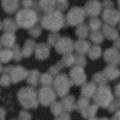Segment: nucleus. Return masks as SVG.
I'll use <instances>...</instances> for the list:
<instances>
[{"instance_id":"nucleus-44","label":"nucleus","mask_w":120,"mask_h":120,"mask_svg":"<svg viewBox=\"0 0 120 120\" xmlns=\"http://www.w3.org/2000/svg\"><path fill=\"white\" fill-rule=\"evenodd\" d=\"M19 118L21 119H31V114H30L28 111H22L21 114H19Z\"/></svg>"},{"instance_id":"nucleus-22","label":"nucleus","mask_w":120,"mask_h":120,"mask_svg":"<svg viewBox=\"0 0 120 120\" xmlns=\"http://www.w3.org/2000/svg\"><path fill=\"white\" fill-rule=\"evenodd\" d=\"M1 4H3V7L5 8L6 12L12 13V12H15L16 10L18 8L19 1H18V0H3Z\"/></svg>"},{"instance_id":"nucleus-36","label":"nucleus","mask_w":120,"mask_h":120,"mask_svg":"<svg viewBox=\"0 0 120 120\" xmlns=\"http://www.w3.org/2000/svg\"><path fill=\"white\" fill-rule=\"evenodd\" d=\"M107 108H108V111L111 112V113H115L118 109H120V98H118V97L115 100L113 98L112 102L109 103V106Z\"/></svg>"},{"instance_id":"nucleus-9","label":"nucleus","mask_w":120,"mask_h":120,"mask_svg":"<svg viewBox=\"0 0 120 120\" xmlns=\"http://www.w3.org/2000/svg\"><path fill=\"white\" fill-rule=\"evenodd\" d=\"M54 47H55L58 53L66 55V54L72 53V51L75 49V43L72 42V40L68 38V37H59V40L56 41Z\"/></svg>"},{"instance_id":"nucleus-23","label":"nucleus","mask_w":120,"mask_h":120,"mask_svg":"<svg viewBox=\"0 0 120 120\" xmlns=\"http://www.w3.org/2000/svg\"><path fill=\"white\" fill-rule=\"evenodd\" d=\"M97 108H98V106L96 103H89V106L85 108V111L82 113L83 118H85V119H93V118H95V115L97 113Z\"/></svg>"},{"instance_id":"nucleus-2","label":"nucleus","mask_w":120,"mask_h":120,"mask_svg":"<svg viewBox=\"0 0 120 120\" xmlns=\"http://www.w3.org/2000/svg\"><path fill=\"white\" fill-rule=\"evenodd\" d=\"M94 101L98 107L102 108H107L109 106V103L112 102L113 100V93L111 88L108 85H98L96 89V93L94 94Z\"/></svg>"},{"instance_id":"nucleus-24","label":"nucleus","mask_w":120,"mask_h":120,"mask_svg":"<svg viewBox=\"0 0 120 120\" xmlns=\"http://www.w3.org/2000/svg\"><path fill=\"white\" fill-rule=\"evenodd\" d=\"M86 54H88L89 59L96 60V59H98L100 56L102 55V49H101V47H100L98 45H95V46H91L89 48V52Z\"/></svg>"},{"instance_id":"nucleus-43","label":"nucleus","mask_w":120,"mask_h":120,"mask_svg":"<svg viewBox=\"0 0 120 120\" xmlns=\"http://www.w3.org/2000/svg\"><path fill=\"white\" fill-rule=\"evenodd\" d=\"M58 40H59V36H58L56 34L49 35V36H48V43H49V46H55V43H56Z\"/></svg>"},{"instance_id":"nucleus-41","label":"nucleus","mask_w":120,"mask_h":120,"mask_svg":"<svg viewBox=\"0 0 120 120\" xmlns=\"http://www.w3.org/2000/svg\"><path fill=\"white\" fill-rule=\"evenodd\" d=\"M100 28H101V22L97 18H93L89 23V29H91L93 31H98Z\"/></svg>"},{"instance_id":"nucleus-39","label":"nucleus","mask_w":120,"mask_h":120,"mask_svg":"<svg viewBox=\"0 0 120 120\" xmlns=\"http://www.w3.org/2000/svg\"><path fill=\"white\" fill-rule=\"evenodd\" d=\"M75 65H78V66L84 67V66L86 65V58H85L83 54L75 55Z\"/></svg>"},{"instance_id":"nucleus-27","label":"nucleus","mask_w":120,"mask_h":120,"mask_svg":"<svg viewBox=\"0 0 120 120\" xmlns=\"http://www.w3.org/2000/svg\"><path fill=\"white\" fill-rule=\"evenodd\" d=\"M114 16L115 17H119V13L118 12H115V11H106L105 13H103V19L107 22V23H109V24H115V23H118V21L119 19L118 18H114Z\"/></svg>"},{"instance_id":"nucleus-10","label":"nucleus","mask_w":120,"mask_h":120,"mask_svg":"<svg viewBox=\"0 0 120 120\" xmlns=\"http://www.w3.org/2000/svg\"><path fill=\"white\" fill-rule=\"evenodd\" d=\"M83 19H84V11L79 7L72 8L67 15V22L71 25H77L79 23H82Z\"/></svg>"},{"instance_id":"nucleus-47","label":"nucleus","mask_w":120,"mask_h":120,"mask_svg":"<svg viewBox=\"0 0 120 120\" xmlns=\"http://www.w3.org/2000/svg\"><path fill=\"white\" fill-rule=\"evenodd\" d=\"M5 113H6L5 109L0 107V119H4V118H5Z\"/></svg>"},{"instance_id":"nucleus-12","label":"nucleus","mask_w":120,"mask_h":120,"mask_svg":"<svg viewBox=\"0 0 120 120\" xmlns=\"http://www.w3.org/2000/svg\"><path fill=\"white\" fill-rule=\"evenodd\" d=\"M96 89H97V84L94 81L89 82V83H84L82 85V89H81V94H82L83 97L90 98V97H93L94 94L96 93Z\"/></svg>"},{"instance_id":"nucleus-28","label":"nucleus","mask_w":120,"mask_h":120,"mask_svg":"<svg viewBox=\"0 0 120 120\" xmlns=\"http://www.w3.org/2000/svg\"><path fill=\"white\" fill-rule=\"evenodd\" d=\"M103 33L105 35L109 38V40H116L119 37V34H118V30H115L113 26L111 25H105L103 26Z\"/></svg>"},{"instance_id":"nucleus-50","label":"nucleus","mask_w":120,"mask_h":120,"mask_svg":"<svg viewBox=\"0 0 120 120\" xmlns=\"http://www.w3.org/2000/svg\"><path fill=\"white\" fill-rule=\"evenodd\" d=\"M0 47H1V40H0Z\"/></svg>"},{"instance_id":"nucleus-18","label":"nucleus","mask_w":120,"mask_h":120,"mask_svg":"<svg viewBox=\"0 0 120 120\" xmlns=\"http://www.w3.org/2000/svg\"><path fill=\"white\" fill-rule=\"evenodd\" d=\"M40 76H41V73H40L37 70H31V71H29L28 77H26L28 84L31 85V86H36L37 84H40Z\"/></svg>"},{"instance_id":"nucleus-16","label":"nucleus","mask_w":120,"mask_h":120,"mask_svg":"<svg viewBox=\"0 0 120 120\" xmlns=\"http://www.w3.org/2000/svg\"><path fill=\"white\" fill-rule=\"evenodd\" d=\"M61 103H63V107H64V112L71 113L73 109H75V103H76V101H75V97H73V96L66 95V96H64Z\"/></svg>"},{"instance_id":"nucleus-21","label":"nucleus","mask_w":120,"mask_h":120,"mask_svg":"<svg viewBox=\"0 0 120 120\" xmlns=\"http://www.w3.org/2000/svg\"><path fill=\"white\" fill-rule=\"evenodd\" d=\"M35 48H36V43H35V41H33V40H28V41L25 42V45H24V47L22 48L23 55H24L25 58L31 56V54L35 53Z\"/></svg>"},{"instance_id":"nucleus-48","label":"nucleus","mask_w":120,"mask_h":120,"mask_svg":"<svg viewBox=\"0 0 120 120\" xmlns=\"http://www.w3.org/2000/svg\"><path fill=\"white\" fill-rule=\"evenodd\" d=\"M114 119H120V109H118V111L114 113V116H113Z\"/></svg>"},{"instance_id":"nucleus-1","label":"nucleus","mask_w":120,"mask_h":120,"mask_svg":"<svg viewBox=\"0 0 120 120\" xmlns=\"http://www.w3.org/2000/svg\"><path fill=\"white\" fill-rule=\"evenodd\" d=\"M18 100L25 109L30 108H37L38 106V96L34 86L29 85L25 88H22L18 91Z\"/></svg>"},{"instance_id":"nucleus-20","label":"nucleus","mask_w":120,"mask_h":120,"mask_svg":"<svg viewBox=\"0 0 120 120\" xmlns=\"http://www.w3.org/2000/svg\"><path fill=\"white\" fill-rule=\"evenodd\" d=\"M13 59V52L11 48H0V61L7 64Z\"/></svg>"},{"instance_id":"nucleus-15","label":"nucleus","mask_w":120,"mask_h":120,"mask_svg":"<svg viewBox=\"0 0 120 120\" xmlns=\"http://www.w3.org/2000/svg\"><path fill=\"white\" fill-rule=\"evenodd\" d=\"M1 40V46L5 48H12L16 43V36L13 35V33H6L3 35V37L0 38Z\"/></svg>"},{"instance_id":"nucleus-11","label":"nucleus","mask_w":120,"mask_h":120,"mask_svg":"<svg viewBox=\"0 0 120 120\" xmlns=\"http://www.w3.org/2000/svg\"><path fill=\"white\" fill-rule=\"evenodd\" d=\"M105 56V60L108 65H118L119 64V56H120V53L118 51V48L113 47V48H109L103 54Z\"/></svg>"},{"instance_id":"nucleus-30","label":"nucleus","mask_w":120,"mask_h":120,"mask_svg":"<svg viewBox=\"0 0 120 120\" xmlns=\"http://www.w3.org/2000/svg\"><path fill=\"white\" fill-rule=\"evenodd\" d=\"M51 112H52L55 116L60 115V114H61V113L64 112L63 103H61V102H56V101H54V102L51 105Z\"/></svg>"},{"instance_id":"nucleus-29","label":"nucleus","mask_w":120,"mask_h":120,"mask_svg":"<svg viewBox=\"0 0 120 120\" xmlns=\"http://www.w3.org/2000/svg\"><path fill=\"white\" fill-rule=\"evenodd\" d=\"M93 81H94L97 85H105V84L108 82V78L106 77L105 72H97V73L94 75Z\"/></svg>"},{"instance_id":"nucleus-3","label":"nucleus","mask_w":120,"mask_h":120,"mask_svg":"<svg viewBox=\"0 0 120 120\" xmlns=\"http://www.w3.org/2000/svg\"><path fill=\"white\" fill-rule=\"evenodd\" d=\"M72 81L71 78L68 77V75L66 73H61V75H56L55 78H54V82H53V85H54V91L56 94V96H66L70 91V89L72 86Z\"/></svg>"},{"instance_id":"nucleus-51","label":"nucleus","mask_w":120,"mask_h":120,"mask_svg":"<svg viewBox=\"0 0 120 120\" xmlns=\"http://www.w3.org/2000/svg\"><path fill=\"white\" fill-rule=\"evenodd\" d=\"M119 64H120V56H119Z\"/></svg>"},{"instance_id":"nucleus-49","label":"nucleus","mask_w":120,"mask_h":120,"mask_svg":"<svg viewBox=\"0 0 120 120\" xmlns=\"http://www.w3.org/2000/svg\"><path fill=\"white\" fill-rule=\"evenodd\" d=\"M3 63L0 61V73H3V71H4V68H3V65H1Z\"/></svg>"},{"instance_id":"nucleus-19","label":"nucleus","mask_w":120,"mask_h":120,"mask_svg":"<svg viewBox=\"0 0 120 120\" xmlns=\"http://www.w3.org/2000/svg\"><path fill=\"white\" fill-rule=\"evenodd\" d=\"M85 10L89 16H97L100 13V11H101V5L97 1H90L86 4Z\"/></svg>"},{"instance_id":"nucleus-42","label":"nucleus","mask_w":120,"mask_h":120,"mask_svg":"<svg viewBox=\"0 0 120 120\" xmlns=\"http://www.w3.org/2000/svg\"><path fill=\"white\" fill-rule=\"evenodd\" d=\"M30 35L33 37H38L41 35V26H33L30 30Z\"/></svg>"},{"instance_id":"nucleus-38","label":"nucleus","mask_w":120,"mask_h":120,"mask_svg":"<svg viewBox=\"0 0 120 120\" xmlns=\"http://www.w3.org/2000/svg\"><path fill=\"white\" fill-rule=\"evenodd\" d=\"M11 83H12V81H11V77H10L8 73L4 72V73L0 75V85H3V86H8Z\"/></svg>"},{"instance_id":"nucleus-14","label":"nucleus","mask_w":120,"mask_h":120,"mask_svg":"<svg viewBox=\"0 0 120 120\" xmlns=\"http://www.w3.org/2000/svg\"><path fill=\"white\" fill-rule=\"evenodd\" d=\"M103 72L108 78V81H114V79L120 77V70L118 68L116 65H107L106 68L103 70Z\"/></svg>"},{"instance_id":"nucleus-52","label":"nucleus","mask_w":120,"mask_h":120,"mask_svg":"<svg viewBox=\"0 0 120 120\" xmlns=\"http://www.w3.org/2000/svg\"><path fill=\"white\" fill-rule=\"evenodd\" d=\"M59 1H64V0H59Z\"/></svg>"},{"instance_id":"nucleus-6","label":"nucleus","mask_w":120,"mask_h":120,"mask_svg":"<svg viewBox=\"0 0 120 120\" xmlns=\"http://www.w3.org/2000/svg\"><path fill=\"white\" fill-rule=\"evenodd\" d=\"M4 72L10 75L12 83H18V82L23 81V79H26L28 73H29L28 70L25 67L21 66V65H17V66L10 65V66H6L4 68Z\"/></svg>"},{"instance_id":"nucleus-37","label":"nucleus","mask_w":120,"mask_h":120,"mask_svg":"<svg viewBox=\"0 0 120 120\" xmlns=\"http://www.w3.org/2000/svg\"><path fill=\"white\" fill-rule=\"evenodd\" d=\"M89 37H90V40H91L95 45H100V43L103 41V34L98 33V31H94Z\"/></svg>"},{"instance_id":"nucleus-35","label":"nucleus","mask_w":120,"mask_h":120,"mask_svg":"<svg viewBox=\"0 0 120 120\" xmlns=\"http://www.w3.org/2000/svg\"><path fill=\"white\" fill-rule=\"evenodd\" d=\"M76 34H77L78 37H81V38L88 37L89 36V25H82V26H79L77 29Z\"/></svg>"},{"instance_id":"nucleus-25","label":"nucleus","mask_w":120,"mask_h":120,"mask_svg":"<svg viewBox=\"0 0 120 120\" xmlns=\"http://www.w3.org/2000/svg\"><path fill=\"white\" fill-rule=\"evenodd\" d=\"M53 82H54V78H53V75L51 72L42 73L40 76V84L42 86H52Z\"/></svg>"},{"instance_id":"nucleus-5","label":"nucleus","mask_w":120,"mask_h":120,"mask_svg":"<svg viewBox=\"0 0 120 120\" xmlns=\"http://www.w3.org/2000/svg\"><path fill=\"white\" fill-rule=\"evenodd\" d=\"M36 22H37V15L33 10L25 8V10L19 11L17 15V23L22 28H25V29L33 28Z\"/></svg>"},{"instance_id":"nucleus-26","label":"nucleus","mask_w":120,"mask_h":120,"mask_svg":"<svg viewBox=\"0 0 120 120\" xmlns=\"http://www.w3.org/2000/svg\"><path fill=\"white\" fill-rule=\"evenodd\" d=\"M89 98H86V97H83L82 96V98H79L78 100V101L75 103V109H76V111H78L79 113H83L84 111H85V108L89 106Z\"/></svg>"},{"instance_id":"nucleus-4","label":"nucleus","mask_w":120,"mask_h":120,"mask_svg":"<svg viewBox=\"0 0 120 120\" xmlns=\"http://www.w3.org/2000/svg\"><path fill=\"white\" fill-rule=\"evenodd\" d=\"M41 25L48 30L56 31L64 26V17L60 12H53L48 16H45L41 21Z\"/></svg>"},{"instance_id":"nucleus-45","label":"nucleus","mask_w":120,"mask_h":120,"mask_svg":"<svg viewBox=\"0 0 120 120\" xmlns=\"http://www.w3.org/2000/svg\"><path fill=\"white\" fill-rule=\"evenodd\" d=\"M114 94H115V96H116L118 98H120V83L115 85V88H114Z\"/></svg>"},{"instance_id":"nucleus-32","label":"nucleus","mask_w":120,"mask_h":120,"mask_svg":"<svg viewBox=\"0 0 120 120\" xmlns=\"http://www.w3.org/2000/svg\"><path fill=\"white\" fill-rule=\"evenodd\" d=\"M61 63H63V65L66 66V67H72V66H75V55H72V53L64 55L63 59H61Z\"/></svg>"},{"instance_id":"nucleus-13","label":"nucleus","mask_w":120,"mask_h":120,"mask_svg":"<svg viewBox=\"0 0 120 120\" xmlns=\"http://www.w3.org/2000/svg\"><path fill=\"white\" fill-rule=\"evenodd\" d=\"M49 49H51V46H48L46 43H40L36 45L35 48V56L37 60H45L48 58L49 55Z\"/></svg>"},{"instance_id":"nucleus-31","label":"nucleus","mask_w":120,"mask_h":120,"mask_svg":"<svg viewBox=\"0 0 120 120\" xmlns=\"http://www.w3.org/2000/svg\"><path fill=\"white\" fill-rule=\"evenodd\" d=\"M3 28L6 30V31H8V33H15L16 29H17V25H16V23L12 21V19L7 18V19H5L4 23H3Z\"/></svg>"},{"instance_id":"nucleus-40","label":"nucleus","mask_w":120,"mask_h":120,"mask_svg":"<svg viewBox=\"0 0 120 120\" xmlns=\"http://www.w3.org/2000/svg\"><path fill=\"white\" fill-rule=\"evenodd\" d=\"M63 67H65V66L63 65L61 61H59V63H56L54 66H52L51 68H49V72H51L53 76H56V75L60 73V71H61V68H63Z\"/></svg>"},{"instance_id":"nucleus-33","label":"nucleus","mask_w":120,"mask_h":120,"mask_svg":"<svg viewBox=\"0 0 120 120\" xmlns=\"http://www.w3.org/2000/svg\"><path fill=\"white\" fill-rule=\"evenodd\" d=\"M12 52H13V60L15 61H19V60H22V58L24 56L22 48L19 47L18 45H15L12 47Z\"/></svg>"},{"instance_id":"nucleus-46","label":"nucleus","mask_w":120,"mask_h":120,"mask_svg":"<svg viewBox=\"0 0 120 120\" xmlns=\"http://www.w3.org/2000/svg\"><path fill=\"white\" fill-rule=\"evenodd\" d=\"M114 47H115V48H118V49H120V37H118V38L115 40V42H114Z\"/></svg>"},{"instance_id":"nucleus-34","label":"nucleus","mask_w":120,"mask_h":120,"mask_svg":"<svg viewBox=\"0 0 120 120\" xmlns=\"http://www.w3.org/2000/svg\"><path fill=\"white\" fill-rule=\"evenodd\" d=\"M54 7V1L53 0H41L40 1V8L43 11H51Z\"/></svg>"},{"instance_id":"nucleus-17","label":"nucleus","mask_w":120,"mask_h":120,"mask_svg":"<svg viewBox=\"0 0 120 120\" xmlns=\"http://www.w3.org/2000/svg\"><path fill=\"white\" fill-rule=\"evenodd\" d=\"M91 47L90 46V43L88 41H85V40L81 38V40H78V41L75 43V49L77 51L78 54H86L89 52V48Z\"/></svg>"},{"instance_id":"nucleus-7","label":"nucleus","mask_w":120,"mask_h":120,"mask_svg":"<svg viewBox=\"0 0 120 120\" xmlns=\"http://www.w3.org/2000/svg\"><path fill=\"white\" fill-rule=\"evenodd\" d=\"M37 96H38V103H41L42 106H51L56 98L54 89H52L51 86H42L40 89Z\"/></svg>"},{"instance_id":"nucleus-8","label":"nucleus","mask_w":120,"mask_h":120,"mask_svg":"<svg viewBox=\"0 0 120 120\" xmlns=\"http://www.w3.org/2000/svg\"><path fill=\"white\" fill-rule=\"evenodd\" d=\"M68 77L71 78L72 83L76 84V85H81L82 86L86 82V75H85V71H84V67L78 66V65L72 66Z\"/></svg>"}]
</instances>
